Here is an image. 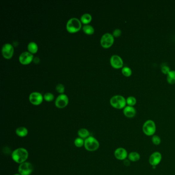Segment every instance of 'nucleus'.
Listing matches in <instances>:
<instances>
[{"instance_id": "obj_4", "label": "nucleus", "mask_w": 175, "mask_h": 175, "mask_svg": "<svg viewBox=\"0 0 175 175\" xmlns=\"http://www.w3.org/2000/svg\"><path fill=\"white\" fill-rule=\"evenodd\" d=\"M84 147L86 150L89 151H97L100 146V143L96 139L90 136L84 140Z\"/></svg>"}, {"instance_id": "obj_31", "label": "nucleus", "mask_w": 175, "mask_h": 175, "mask_svg": "<svg viewBox=\"0 0 175 175\" xmlns=\"http://www.w3.org/2000/svg\"><path fill=\"white\" fill-rule=\"evenodd\" d=\"M130 161L128 159H126V160H124V164L125 166H128L130 165Z\"/></svg>"}, {"instance_id": "obj_24", "label": "nucleus", "mask_w": 175, "mask_h": 175, "mask_svg": "<svg viewBox=\"0 0 175 175\" xmlns=\"http://www.w3.org/2000/svg\"><path fill=\"white\" fill-rule=\"evenodd\" d=\"M122 73L125 77H129L131 76L132 74V70L130 67H128V66H125L124 67L122 68Z\"/></svg>"}, {"instance_id": "obj_32", "label": "nucleus", "mask_w": 175, "mask_h": 175, "mask_svg": "<svg viewBox=\"0 0 175 175\" xmlns=\"http://www.w3.org/2000/svg\"><path fill=\"white\" fill-rule=\"evenodd\" d=\"M33 61L36 63H38L39 61H40V59L38 58H36L33 59Z\"/></svg>"}, {"instance_id": "obj_28", "label": "nucleus", "mask_w": 175, "mask_h": 175, "mask_svg": "<svg viewBox=\"0 0 175 175\" xmlns=\"http://www.w3.org/2000/svg\"><path fill=\"white\" fill-rule=\"evenodd\" d=\"M44 99L46 101L50 102L51 101L53 100V99H54V96L53 93H47L44 95Z\"/></svg>"}, {"instance_id": "obj_18", "label": "nucleus", "mask_w": 175, "mask_h": 175, "mask_svg": "<svg viewBox=\"0 0 175 175\" xmlns=\"http://www.w3.org/2000/svg\"><path fill=\"white\" fill-rule=\"evenodd\" d=\"M78 135L81 138L86 139L90 137V131L86 128H81L78 131Z\"/></svg>"}, {"instance_id": "obj_33", "label": "nucleus", "mask_w": 175, "mask_h": 175, "mask_svg": "<svg viewBox=\"0 0 175 175\" xmlns=\"http://www.w3.org/2000/svg\"><path fill=\"white\" fill-rule=\"evenodd\" d=\"M20 175V174H15V175Z\"/></svg>"}, {"instance_id": "obj_26", "label": "nucleus", "mask_w": 175, "mask_h": 175, "mask_svg": "<svg viewBox=\"0 0 175 175\" xmlns=\"http://www.w3.org/2000/svg\"><path fill=\"white\" fill-rule=\"evenodd\" d=\"M74 144H75V146L77 148H81L83 145H84V139L81 138L80 137L77 138L75 140Z\"/></svg>"}, {"instance_id": "obj_23", "label": "nucleus", "mask_w": 175, "mask_h": 175, "mask_svg": "<svg viewBox=\"0 0 175 175\" xmlns=\"http://www.w3.org/2000/svg\"><path fill=\"white\" fill-rule=\"evenodd\" d=\"M126 104H128V106H133L137 103V100L135 97L133 96L128 97L126 99Z\"/></svg>"}, {"instance_id": "obj_2", "label": "nucleus", "mask_w": 175, "mask_h": 175, "mask_svg": "<svg viewBox=\"0 0 175 175\" xmlns=\"http://www.w3.org/2000/svg\"><path fill=\"white\" fill-rule=\"evenodd\" d=\"M110 104L113 108L121 110L126 107V100L124 97L120 95H116L110 100Z\"/></svg>"}, {"instance_id": "obj_14", "label": "nucleus", "mask_w": 175, "mask_h": 175, "mask_svg": "<svg viewBox=\"0 0 175 175\" xmlns=\"http://www.w3.org/2000/svg\"><path fill=\"white\" fill-rule=\"evenodd\" d=\"M33 60V54L27 51L23 52L19 57V61L23 65H27L30 63Z\"/></svg>"}, {"instance_id": "obj_17", "label": "nucleus", "mask_w": 175, "mask_h": 175, "mask_svg": "<svg viewBox=\"0 0 175 175\" xmlns=\"http://www.w3.org/2000/svg\"><path fill=\"white\" fill-rule=\"evenodd\" d=\"M16 133L19 137H25L28 135V131L25 127H19L16 130Z\"/></svg>"}, {"instance_id": "obj_29", "label": "nucleus", "mask_w": 175, "mask_h": 175, "mask_svg": "<svg viewBox=\"0 0 175 175\" xmlns=\"http://www.w3.org/2000/svg\"><path fill=\"white\" fill-rule=\"evenodd\" d=\"M56 90L59 93L63 94L65 91V88L63 84H59L56 86Z\"/></svg>"}, {"instance_id": "obj_25", "label": "nucleus", "mask_w": 175, "mask_h": 175, "mask_svg": "<svg viewBox=\"0 0 175 175\" xmlns=\"http://www.w3.org/2000/svg\"><path fill=\"white\" fill-rule=\"evenodd\" d=\"M151 142L155 145H159L161 143V139L158 135H154L151 137Z\"/></svg>"}, {"instance_id": "obj_9", "label": "nucleus", "mask_w": 175, "mask_h": 175, "mask_svg": "<svg viewBox=\"0 0 175 175\" xmlns=\"http://www.w3.org/2000/svg\"><path fill=\"white\" fill-rule=\"evenodd\" d=\"M3 56L6 59H10L12 58L14 53V48L11 44L7 43L3 45L2 49Z\"/></svg>"}, {"instance_id": "obj_1", "label": "nucleus", "mask_w": 175, "mask_h": 175, "mask_svg": "<svg viewBox=\"0 0 175 175\" xmlns=\"http://www.w3.org/2000/svg\"><path fill=\"white\" fill-rule=\"evenodd\" d=\"M29 156L27 150L24 148H18L14 150L11 154V158L15 162L21 164L26 162Z\"/></svg>"}, {"instance_id": "obj_8", "label": "nucleus", "mask_w": 175, "mask_h": 175, "mask_svg": "<svg viewBox=\"0 0 175 175\" xmlns=\"http://www.w3.org/2000/svg\"><path fill=\"white\" fill-rule=\"evenodd\" d=\"M162 159V154L159 151H155L150 155L148 159V162L153 167H156L160 163Z\"/></svg>"}, {"instance_id": "obj_19", "label": "nucleus", "mask_w": 175, "mask_h": 175, "mask_svg": "<svg viewBox=\"0 0 175 175\" xmlns=\"http://www.w3.org/2000/svg\"><path fill=\"white\" fill-rule=\"evenodd\" d=\"M27 49L30 53H36L38 50V46L35 42H31L28 45Z\"/></svg>"}, {"instance_id": "obj_20", "label": "nucleus", "mask_w": 175, "mask_h": 175, "mask_svg": "<svg viewBox=\"0 0 175 175\" xmlns=\"http://www.w3.org/2000/svg\"><path fill=\"white\" fill-rule=\"evenodd\" d=\"M166 80L169 84H175V70H171L167 75Z\"/></svg>"}, {"instance_id": "obj_15", "label": "nucleus", "mask_w": 175, "mask_h": 175, "mask_svg": "<svg viewBox=\"0 0 175 175\" xmlns=\"http://www.w3.org/2000/svg\"><path fill=\"white\" fill-rule=\"evenodd\" d=\"M136 110L133 106H126L123 109V114L128 118H133L136 115Z\"/></svg>"}, {"instance_id": "obj_11", "label": "nucleus", "mask_w": 175, "mask_h": 175, "mask_svg": "<svg viewBox=\"0 0 175 175\" xmlns=\"http://www.w3.org/2000/svg\"><path fill=\"white\" fill-rule=\"evenodd\" d=\"M128 151L123 148H117L114 151L115 158L118 160L124 161L126 160L128 157Z\"/></svg>"}, {"instance_id": "obj_30", "label": "nucleus", "mask_w": 175, "mask_h": 175, "mask_svg": "<svg viewBox=\"0 0 175 175\" xmlns=\"http://www.w3.org/2000/svg\"><path fill=\"white\" fill-rule=\"evenodd\" d=\"M121 33H122V32H121V30L120 29H116L113 31V37H115V38H118L121 35Z\"/></svg>"}, {"instance_id": "obj_3", "label": "nucleus", "mask_w": 175, "mask_h": 175, "mask_svg": "<svg viewBox=\"0 0 175 175\" xmlns=\"http://www.w3.org/2000/svg\"><path fill=\"white\" fill-rule=\"evenodd\" d=\"M156 125L152 120H148L143 124L142 131L147 136H153L156 131Z\"/></svg>"}, {"instance_id": "obj_16", "label": "nucleus", "mask_w": 175, "mask_h": 175, "mask_svg": "<svg viewBox=\"0 0 175 175\" xmlns=\"http://www.w3.org/2000/svg\"><path fill=\"white\" fill-rule=\"evenodd\" d=\"M140 153L137 151H131L128 155V159L133 162H136L140 159Z\"/></svg>"}, {"instance_id": "obj_13", "label": "nucleus", "mask_w": 175, "mask_h": 175, "mask_svg": "<svg viewBox=\"0 0 175 175\" xmlns=\"http://www.w3.org/2000/svg\"><path fill=\"white\" fill-rule=\"evenodd\" d=\"M110 63L111 66L115 69H120L123 66L122 59L118 55H113L110 58Z\"/></svg>"}, {"instance_id": "obj_6", "label": "nucleus", "mask_w": 175, "mask_h": 175, "mask_svg": "<svg viewBox=\"0 0 175 175\" xmlns=\"http://www.w3.org/2000/svg\"><path fill=\"white\" fill-rule=\"evenodd\" d=\"M101 45L104 48L111 47L114 43V37L110 33H106L102 36L101 39Z\"/></svg>"}, {"instance_id": "obj_27", "label": "nucleus", "mask_w": 175, "mask_h": 175, "mask_svg": "<svg viewBox=\"0 0 175 175\" xmlns=\"http://www.w3.org/2000/svg\"><path fill=\"white\" fill-rule=\"evenodd\" d=\"M161 70L162 73L164 75H168V73H169L171 71L170 67L167 65L166 64H164V63L162 64V65L161 66Z\"/></svg>"}, {"instance_id": "obj_21", "label": "nucleus", "mask_w": 175, "mask_h": 175, "mask_svg": "<svg viewBox=\"0 0 175 175\" xmlns=\"http://www.w3.org/2000/svg\"><path fill=\"white\" fill-rule=\"evenodd\" d=\"M91 20H92L91 16L88 13H85L82 15L81 18V21L82 22V23L86 24V25L90 23V22H91Z\"/></svg>"}, {"instance_id": "obj_22", "label": "nucleus", "mask_w": 175, "mask_h": 175, "mask_svg": "<svg viewBox=\"0 0 175 175\" xmlns=\"http://www.w3.org/2000/svg\"><path fill=\"white\" fill-rule=\"evenodd\" d=\"M83 30L86 34L90 35H93L94 33L95 29L92 26L90 25H85L83 27Z\"/></svg>"}, {"instance_id": "obj_7", "label": "nucleus", "mask_w": 175, "mask_h": 175, "mask_svg": "<svg viewBox=\"0 0 175 175\" xmlns=\"http://www.w3.org/2000/svg\"><path fill=\"white\" fill-rule=\"evenodd\" d=\"M33 170V165L30 162H25L20 164L19 166V174L21 175H30Z\"/></svg>"}, {"instance_id": "obj_12", "label": "nucleus", "mask_w": 175, "mask_h": 175, "mask_svg": "<svg viewBox=\"0 0 175 175\" xmlns=\"http://www.w3.org/2000/svg\"><path fill=\"white\" fill-rule=\"evenodd\" d=\"M29 99L31 104L35 105H39L42 103L43 97L38 92H33L29 96Z\"/></svg>"}, {"instance_id": "obj_5", "label": "nucleus", "mask_w": 175, "mask_h": 175, "mask_svg": "<svg viewBox=\"0 0 175 175\" xmlns=\"http://www.w3.org/2000/svg\"><path fill=\"white\" fill-rule=\"evenodd\" d=\"M81 27L80 21L77 18L70 19L66 25V29L70 33H77L80 30Z\"/></svg>"}, {"instance_id": "obj_10", "label": "nucleus", "mask_w": 175, "mask_h": 175, "mask_svg": "<svg viewBox=\"0 0 175 175\" xmlns=\"http://www.w3.org/2000/svg\"><path fill=\"white\" fill-rule=\"evenodd\" d=\"M68 103V98L66 95L65 94H61L57 97L55 105L57 108H63L67 105Z\"/></svg>"}]
</instances>
